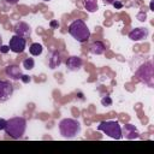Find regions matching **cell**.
I'll use <instances>...</instances> for the list:
<instances>
[{
  "mask_svg": "<svg viewBox=\"0 0 154 154\" xmlns=\"http://www.w3.org/2000/svg\"><path fill=\"white\" fill-rule=\"evenodd\" d=\"M112 5H113L116 8H120V7H123V4H122V2H119V1H117V0H116Z\"/></svg>",
  "mask_w": 154,
  "mask_h": 154,
  "instance_id": "obj_22",
  "label": "cell"
},
{
  "mask_svg": "<svg viewBox=\"0 0 154 154\" xmlns=\"http://www.w3.org/2000/svg\"><path fill=\"white\" fill-rule=\"evenodd\" d=\"M137 18H138V20L144 22V20H146V12H144V11H141V12L137 14Z\"/></svg>",
  "mask_w": 154,
  "mask_h": 154,
  "instance_id": "obj_19",
  "label": "cell"
},
{
  "mask_svg": "<svg viewBox=\"0 0 154 154\" xmlns=\"http://www.w3.org/2000/svg\"><path fill=\"white\" fill-rule=\"evenodd\" d=\"M83 65V61L79 57H70L66 60V67L70 71H78Z\"/></svg>",
  "mask_w": 154,
  "mask_h": 154,
  "instance_id": "obj_12",
  "label": "cell"
},
{
  "mask_svg": "<svg viewBox=\"0 0 154 154\" xmlns=\"http://www.w3.org/2000/svg\"><path fill=\"white\" fill-rule=\"evenodd\" d=\"M2 46V37H1V35H0V47Z\"/></svg>",
  "mask_w": 154,
  "mask_h": 154,
  "instance_id": "obj_27",
  "label": "cell"
},
{
  "mask_svg": "<svg viewBox=\"0 0 154 154\" xmlns=\"http://www.w3.org/2000/svg\"><path fill=\"white\" fill-rule=\"evenodd\" d=\"M102 1H103V4H105V5H112L116 0H102Z\"/></svg>",
  "mask_w": 154,
  "mask_h": 154,
  "instance_id": "obj_25",
  "label": "cell"
},
{
  "mask_svg": "<svg viewBox=\"0 0 154 154\" xmlns=\"http://www.w3.org/2000/svg\"><path fill=\"white\" fill-rule=\"evenodd\" d=\"M112 99L109 97V96H103L102 99H101V105L102 106H111L112 105Z\"/></svg>",
  "mask_w": 154,
  "mask_h": 154,
  "instance_id": "obj_18",
  "label": "cell"
},
{
  "mask_svg": "<svg viewBox=\"0 0 154 154\" xmlns=\"http://www.w3.org/2000/svg\"><path fill=\"white\" fill-rule=\"evenodd\" d=\"M5 132L13 140H19L23 137L26 130V120L23 117H13L6 122Z\"/></svg>",
  "mask_w": 154,
  "mask_h": 154,
  "instance_id": "obj_1",
  "label": "cell"
},
{
  "mask_svg": "<svg viewBox=\"0 0 154 154\" xmlns=\"http://www.w3.org/2000/svg\"><path fill=\"white\" fill-rule=\"evenodd\" d=\"M51 26H52L53 29H55V28L59 26V23H58L57 20H52V22H51Z\"/></svg>",
  "mask_w": 154,
  "mask_h": 154,
  "instance_id": "obj_24",
  "label": "cell"
},
{
  "mask_svg": "<svg viewBox=\"0 0 154 154\" xmlns=\"http://www.w3.org/2000/svg\"><path fill=\"white\" fill-rule=\"evenodd\" d=\"M18 1H19V0H6V2L10 4V5H16Z\"/></svg>",
  "mask_w": 154,
  "mask_h": 154,
  "instance_id": "obj_26",
  "label": "cell"
},
{
  "mask_svg": "<svg viewBox=\"0 0 154 154\" xmlns=\"http://www.w3.org/2000/svg\"><path fill=\"white\" fill-rule=\"evenodd\" d=\"M45 1H49V0H45Z\"/></svg>",
  "mask_w": 154,
  "mask_h": 154,
  "instance_id": "obj_28",
  "label": "cell"
},
{
  "mask_svg": "<svg viewBox=\"0 0 154 154\" xmlns=\"http://www.w3.org/2000/svg\"><path fill=\"white\" fill-rule=\"evenodd\" d=\"M5 73H6L7 77H10V78L13 79V81H18V79H20L22 76H23L22 70H20V67H19L18 65H8V66H6Z\"/></svg>",
  "mask_w": 154,
  "mask_h": 154,
  "instance_id": "obj_11",
  "label": "cell"
},
{
  "mask_svg": "<svg viewBox=\"0 0 154 154\" xmlns=\"http://www.w3.org/2000/svg\"><path fill=\"white\" fill-rule=\"evenodd\" d=\"M13 85L10 81L0 79V103L6 102L13 95Z\"/></svg>",
  "mask_w": 154,
  "mask_h": 154,
  "instance_id": "obj_6",
  "label": "cell"
},
{
  "mask_svg": "<svg viewBox=\"0 0 154 154\" xmlns=\"http://www.w3.org/2000/svg\"><path fill=\"white\" fill-rule=\"evenodd\" d=\"M97 130L102 131L103 134H106L107 136H109L113 140H120L123 137V135H122V126L116 120L101 122L97 125Z\"/></svg>",
  "mask_w": 154,
  "mask_h": 154,
  "instance_id": "obj_4",
  "label": "cell"
},
{
  "mask_svg": "<svg viewBox=\"0 0 154 154\" xmlns=\"http://www.w3.org/2000/svg\"><path fill=\"white\" fill-rule=\"evenodd\" d=\"M25 46H26V40L22 36L13 35L10 38L8 47H10V51H12L13 53H23L25 49Z\"/></svg>",
  "mask_w": 154,
  "mask_h": 154,
  "instance_id": "obj_7",
  "label": "cell"
},
{
  "mask_svg": "<svg viewBox=\"0 0 154 154\" xmlns=\"http://www.w3.org/2000/svg\"><path fill=\"white\" fill-rule=\"evenodd\" d=\"M35 66V60L32 58H26L23 60V67L26 70H32Z\"/></svg>",
  "mask_w": 154,
  "mask_h": 154,
  "instance_id": "obj_17",
  "label": "cell"
},
{
  "mask_svg": "<svg viewBox=\"0 0 154 154\" xmlns=\"http://www.w3.org/2000/svg\"><path fill=\"white\" fill-rule=\"evenodd\" d=\"M122 135L125 136V138L128 140H135V138H138L140 137V132L138 130L136 129L135 125L132 124H126L122 128Z\"/></svg>",
  "mask_w": 154,
  "mask_h": 154,
  "instance_id": "obj_10",
  "label": "cell"
},
{
  "mask_svg": "<svg viewBox=\"0 0 154 154\" xmlns=\"http://www.w3.org/2000/svg\"><path fill=\"white\" fill-rule=\"evenodd\" d=\"M69 34L78 42H85L90 37V30L82 19H75L69 25Z\"/></svg>",
  "mask_w": 154,
  "mask_h": 154,
  "instance_id": "obj_2",
  "label": "cell"
},
{
  "mask_svg": "<svg viewBox=\"0 0 154 154\" xmlns=\"http://www.w3.org/2000/svg\"><path fill=\"white\" fill-rule=\"evenodd\" d=\"M42 51H43V48H42V45H40V43H31L30 45V47H29V52H30V54L31 55H34V57H37V55H40L41 53H42Z\"/></svg>",
  "mask_w": 154,
  "mask_h": 154,
  "instance_id": "obj_16",
  "label": "cell"
},
{
  "mask_svg": "<svg viewBox=\"0 0 154 154\" xmlns=\"http://www.w3.org/2000/svg\"><path fill=\"white\" fill-rule=\"evenodd\" d=\"M13 30H14V35L22 36L24 38H26V37H29L31 35V28H30V25L28 23H25V22H22V20L14 24Z\"/></svg>",
  "mask_w": 154,
  "mask_h": 154,
  "instance_id": "obj_8",
  "label": "cell"
},
{
  "mask_svg": "<svg viewBox=\"0 0 154 154\" xmlns=\"http://www.w3.org/2000/svg\"><path fill=\"white\" fill-rule=\"evenodd\" d=\"M10 51V47L8 46H1L0 47V52H2V53H7Z\"/></svg>",
  "mask_w": 154,
  "mask_h": 154,
  "instance_id": "obj_21",
  "label": "cell"
},
{
  "mask_svg": "<svg viewBox=\"0 0 154 154\" xmlns=\"http://www.w3.org/2000/svg\"><path fill=\"white\" fill-rule=\"evenodd\" d=\"M61 64V57L58 52H52L49 54V59H48V65L51 69H55Z\"/></svg>",
  "mask_w": 154,
  "mask_h": 154,
  "instance_id": "obj_14",
  "label": "cell"
},
{
  "mask_svg": "<svg viewBox=\"0 0 154 154\" xmlns=\"http://www.w3.org/2000/svg\"><path fill=\"white\" fill-rule=\"evenodd\" d=\"M59 131H60V135L63 137L73 138L81 131V124L76 119L65 118V119H61L60 123H59Z\"/></svg>",
  "mask_w": 154,
  "mask_h": 154,
  "instance_id": "obj_3",
  "label": "cell"
},
{
  "mask_svg": "<svg viewBox=\"0 0 154 154\" xmlns=\"http://www.w3.org/2000/svg\"><path fill=\"white\" fill-rule=\"evenodd\" d=\"M6 122H7V120H5L4 118H0V130H4V129H5Z\"/></svg>",
  "mask_w": 154,
  "mask_h": 154,
  "instance_id": "obj_20",
  "label": "cell"
},
{
  "mask_svg": "<svg viewBox=\"0 0 154 154\" xmlns=\"http://www.w3.org/2000/svg\"><path fill=\"white\" fill-rule=\"evenodd\" d=\"M135 76L137 77V79L144 84H147L148 87H153V78H154V73H153V64L152 61H147L143 65H141L137 71L135 72Z\"/></svg>",
  "mask_w": 154,
  "mask_h": 154,
  "instance_id": "obj_5",
  "label": "cell"
},
{
  "mask_svg": "<svg viewBox=\"0 0 154 154\" xmlns=\"http://www.w3.org/2000/svg\"><path fill=\"white\" fill-rule=\"evenodd\" d=\"M20 79H22L24 83H28V82H30V77H29V76H26V75H23Z\"/></svg>",
  "mask_w": 154,
  "mask_h": 154,
  "instance_id": "obj_23",
  "label": "cell"
},
{
  "mask_svg": "<svg viewBox=\"0 0 154 154\" xmlns=\"http://www.w3.org/2000/svg\"><path fill=\"white\" fill-rule=\"evenodd\" d=\"M90 53L91 54H95V55H101L105 53L106 51V46L103 42L101 41H94L91 45H90Z\"/></svg>",
  "mask_w": 154,
  "mask_h": 154,
  "instance_id": "obj_13",
  "label": "cell"
},
{
  "mask_svg": "<svg viewBox=\"0 0 154 154\" xmlns=\"http://www.w3.org/2000/svg\"><path fill=\"white\" fill-rule=\"evenodd\" d=\"M83 5L88 12H96L99 8L97 0H83Z\"/></svg>",
  "mask_w": 154,
  "mask_h": 154,
  "instance_id": "obj_15",
  "label": "cell"
},
{
  "mask_svg": "<svg viewBox=\"0 0 154 154\" xmlns=\"http://www.w3.org/2000/svg\"><path fill=\"white\" fill-rule=\"evenodd\" d=\"M149 31L147 28H135L129 32V38L132 41H141L147 38Z\"/></svg>",
  "mask_w": 154,
  "mask_h": 154,
  "instance_id": "obj_9",
  "label": "cell"
}]
</instances>
